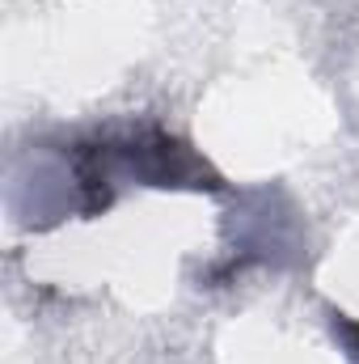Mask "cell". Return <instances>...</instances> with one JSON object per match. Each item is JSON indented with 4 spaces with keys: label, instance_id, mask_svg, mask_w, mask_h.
Listing matches in <instances>:
<instances>
[{
    "label": "cell",
    "instance_id": "1",
    "mask_svg": "<svg viewBox=\"0 0 359 364\" xmlns=\"http://www.w3.org/2000/svg\"><path fill=\"white\" fill-rule=\"evenodd\" d=\"M343 335L351 339V352H355V360H359V326L355 322H343Z\"/></svg>",
    "mask_w": 359,
    "mask_h": 364
}]
</instances>
